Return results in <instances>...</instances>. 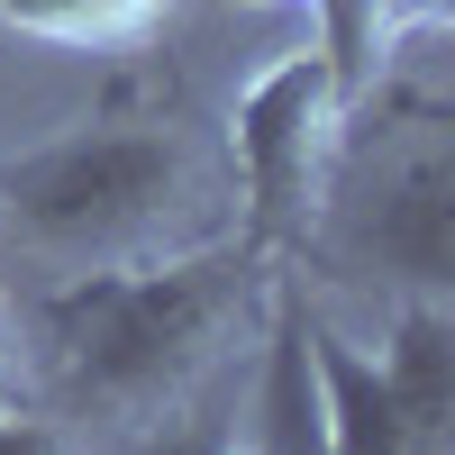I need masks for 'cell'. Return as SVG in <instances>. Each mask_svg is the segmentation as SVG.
<instances>
[{
  "label": "cell",
  "instance_id": "cell-1",
  "mask_svg": "<svg viewBox=\"0 0 455 455\" xmlns=\"http://www.w3.org/2000/svg\"><path fill=\"white\" fill-rule=\"evenodd\" d=\"M274 255L255 246H182L156 264H100L46 300V347L64 392L100 419H156L192 401V383L228 355V337L274 291Z\"/></svg>",
  "mask_w": 455,
  "mask_h": 455
},
{
  "label": "cell",
  "instance_id": "cell-2",
  "mask_svg": "<svg viewBox=\"0 0 455 455\" xmlns=\"http://www.w3.org/2000/svg\"><path fill=\"white\" fill-rule=\"evenodd\" d=\"M219 201L228 192L210 156L164 119H100V128H73L36 156L0 164V219L73 274L210 246Z\"/></svg>",
  "mask_w": 455,
  "mask_h": 455
},
{
  "label": "cell",
  "instance_id": "cell-3",
  "mask_svg": "<svg viewBox=\"0 0 455 455\" xmlns=\"http://www.w3.org/2000/svg\"><path fill=\"white\" fill-rule=\"evenodd\" d=\"M228 146H237V192H246V246L255 255L310 246L337 192V156H347V83H337L328 46H300L264 73L228 119Z\"/></svg>",
  "mask_w": 455,
  "mask_h": 455
},
{
  "label": "cell",
  "instance_id": "cell-4",
  "mask_svg": "<svg viewBox=\"0 0 455 455\" xmlns=\"http://www.w3.org/2000/svg\"><path fill=\"white\" fill-rule=\"evenodd\" d=\"M347 246H355V264L392 274L401 291L446 300V283H455V156L437 137L410 146L383 182H364L347 201Z\"/></svg>",
  "mask_w": 455,
  "mask_h": 455
},
{
  "label": "cell",
  "instance_id": "cell-5",
  "mask_svg": "<svg viewBox=\"0 0 455 455\" xmlns=\"http://www.w3.org/2000/svg\"><path fill=\"white\" fill-rule=\"evenodd\" d=\"M300 337H310V373H319V437H328V455H455V428L419 419V410L383 383V364L355 355L328 319L300 310Z\"/></svg>",
  "mask_w": 455,
  "mask_h": 455
},
{
  "label": "cell",
  "instance_id": "cell-6",
  "mask_svg": "<svg viewBox=\"0 0 455 455\" xmlns=\"http://www.w3.org/2000/svg\"><path fill=\"white\" fill-rule=\"evenodd\" d=\"M383 383L419 410V419L455 428V310L428 291H410L392 310V337H383Z\"/></svg>",
  "mask_w": 455,
  "mask_h": 455
},
{
  "label": "cell",
  "instance_id": "cell-7",
  "mask_svg": "<svg viewBox=\"0 0 455 455\" xmlns=\"http://www.w3.org/2000/svg\"><path fill=\"white\" fill-rule=\"evenodd\" d=\"M173 19V0H0V28L73 55H128Z\"/></svg>",
  "mask_w": 455,
  "mask_h": 455
},
{
  "label": "cell",
  "instance_id": "cell-8",
  "mask_svg": "<svg viewBox=\"0 0 455 455\" xmlns=\"http://www.w3.org/2000/svg\"><path fill=\"white\" fill-rule=\"evenodd\" d=\"M428 19H446V0H355L347 28H328V64H337V83L355 92L364 55H383L401 28H428Z\"/></svg>",
  "mask_w": 455,
  "mask_h": 455
},
{
  "label": "cell",
  "instance_id": "cell-9",
  "mask_svg": "<svg viewBox=\"0 0 455 455\" xmlns=\"http://www.w3.org/2000/svg\"><path fill=\"white\" fill-rule=\"evenodd\" d=\"M0 455H73L64 419H0Z\"/></svg>",
  "mask_w": 455,
  "mask_h": 455
},
{
  "label": "cell",
  "instance_id": "cell-10",
  "mask_svg": "<svg viewBox=\"0 0 455 455\" xmlns=\"http://www.w3.org/2000/svg\"><path fill=\"white\" fill-rule=\"evenodd\" d=\"M246 10H283V0H246ZM291 10H319L328 28H347V10H355V0H291Z\"/></svg>",
  "mask_w": 455,
  "mask_h": 455
},
{
  "label": "cell",
  "instance_id": "cell-11",
  "mask_svg": "<svg viewBox=\"0 0 455 455\" xmlns=\"http://www.w3.org/2000/svg\"><path fill=\"white\" fill-rule=\"evenodd\" d=\"M210 437H219V428H182V437H173L164 455H210Z\"/></svg>",
  "mask_w": 455,
  "mask_h": 455
}]
</instances>
